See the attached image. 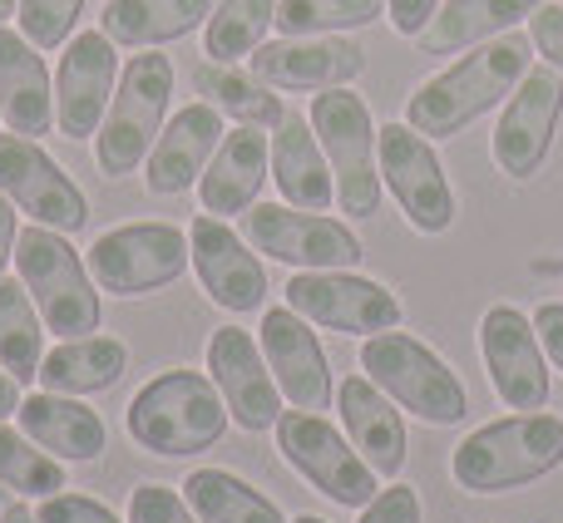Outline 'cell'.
I'll return each mask as SVG.
<instances>
[{"label":"cell","mask_w":563,"mask_h":523,"mask_svg":"<svg viewBox=\"0 0 563 523\" xmlns=\"http://www.w3.org/2000/svg\"><path fill=\"white\" fill-rule=\"evenodd\" d=\"M194 85L208 104L233 114L238 124L277 129L282 119H287V109H282V99L273 94V85L257 75H243V69H233V65H213V59H208V65L194 75Z\"/></svg>","instance_id":"32"},{"label":"cell","mask_w":563,"mask_h":523,"mask_svg":"<svg viewBox=\"0 0 563 523\" xmlns=\"http://www.w3.org/2000/svg\"><path fill=\"white\" fill-rule=\"evenodd\" d=\"M559 5H563V0H559Z\"/></svg>","instance_id":"48"},{"label":"cell","mask_w":563,"mask_h":523,"mask_svg":"<svg viewBox=\"0 0 563 523\" xmlns=\"http://www.w3.org/2000/svg\"><path fill=\"white\" fill-rule=\"evenodd\" d=\"M263 356L273 370L282 400H291V410H331L336 400V380H331L327 350H321L317 331L307 316H297L291 307H267L263 311Z\"/></svg>","instance_id":"18"},{"label":"cell","mask_w":563,"mask_h":523,"mask_svg":"<svg viewBox=\"0 0 563 523\" xmlns=\"http://www.w3.org/2000/svg\"><path fill=\"white\" fill-rule=\"evenodd\" d=\"M119 89V55L104 30H85L65 45L55 69V124L65 138H95Z\"/></svg>","instance_id":"16"},{"label":"cell","mask_w":563,"mask_h":523,"mask_svg":"<svg viewBox=\"0 0 563 523\" xmlns=\"http://www.w3.org/2000/svg\"><path fill=\"white\" fill-rule=\"evenodd\" d=\"M356 523H420V494L410 485H390L361 509Z\"/></svg>","instance_id":"39"},{"label":"cell","mask_w":563,"mask_h":523,"mask_svg":"<svg viewBox=\"0 0 563 523\" xmlns=\"http://www.w3.org/2000/svg\"><path fill=\"white\" fill-rule=\"evenodd\" d=\"M277 449L317 494H327L341 509H366L380 494V475L361 459V449L311 410H282L277 420Z\"/></svg>","instance_id":"8"},{"label":"cell","mask_w":563,"mask_h":523,"mask_svg":"<svg viewBox=\"0 0 563 523\" xmlns=\"http://www.w3.org/2000/svg\"><path fill=\"white\" fill-rule=\"evenodd\" d=\"M529 49L534 40L525 35H495L479 49H465L460 65L440 69L430 85H420L406 104V124L426 138H450L460 129H470L479 114L499 109V99H509L519 89V79L529 75Z\"/></svg>","instance_id":"1"},{"label":"cell","mask_w":563,"mask_h":523,"mask_svg":"<svg viewBox=\"0 0 563 523\" xmlns=\"http://www.w3.org/2000/svg\"><path fill=\"white\" fill-rule=\"evenodd\" d=\"M311 129L321 138V154L336 178V203L351 218H371L380 208V164H376V124L361 94L321 89L311 99Z\"/></svg>","instance_id":"7"},{"label":"cell","mask_w":563,"mask_h":523,"mask_svg":"<svg viewBox=\"0 0 563 523\" xmlns=\"http://www.w3.org/2000/svg\"><path fill=\"white\" fill-rule=\"evenodd\" d=\"M563 119V75L559 69H529L519 79V89L509 94L505 114L495 129V164L499 174H509L515 183L534 178L544 168L549 148H554Z\"/></svg>","instance_id":"15"},{"label":"cell","mask_w":563,"mask_h":523,"mask_svg":"<svg viewBox=\"0 0 563 523\" xmlns=\"http://www.w3.org/2000/svg\"><path fill=\"white\" fill-rule=\"evenodd\" d=\"M376 164H380V183L390 188V198L400 203V213H406V223L416 233H445L455 223L460 213L455 188H450L430 138L416 134L406 119L400 124H380Z\"/></svg>","instance_id":"11"},{"label":"cell","mask_w":563,"mask_h":523,"mask_svg":"<svg viewBox=\"0 0 563 523\" xmlns=\"http://www.w3.org/2000/svg\"><path fill=\"white\" fill-rule=\"evenodd\" d=\"M129 523H198L194 504L168 485H139L129 494Z\"/></svg>","instance_id":"37"},{"label":"cell","mask_w":563,"mask_h":523,"mask_svg":"<svg viewBox=\"0 0 563 523\" xmlns=\"http://www.w3.org/2000/svg\"><path fill=\"white\" fill-rule=\"evenodd\" d=\"M336 400H341L346 439L361 449V459H366L380 479H396L400 469H406V420L390 405V396L371 376H346Z\"/></svg>","instance_id":"23"},{"label":"cell","mask_w":563,"mask_h":523,"mask_svg":"<svg viewBox=\"0 0 563 523\" xmlns=\"http://www.w3.org/2000/svg\"><path fill=\"white\" fill-rule=\"evenodd\" d=\"M188 262H194V247H188L184 227L124 223L95 237V247H89V277L109 297H144V291L174 287Z\"/></svg>","instance_id":"9"},{"label":"cell","mask_w":563,"mask_h":523,"mask_svg":"<svg viewBox=\"0 0 563 523\" xmlns=\"http://www.w3.org/2000/svg\"><path fill=\"white\" fill-rule=\"evenodd\" d=\"M386 0H277L282 35H341L380 20Z\"/></svg>","instance_id":"35"},{"label":"cell","mask_w":563,"mask_h":523,"mask_svg":"<svg viewBox=\"0 0 563 523\" xmlns=\"http://www.w3.org/2000/svg\"><path fill=\"white\" fill-rule=\"evenodd\" d=\"M0 193L55 233H79L89 223V203L79 183L25 134H0Z\"/></svg>","instance_id":"13"},{"label":"cell","mask_w":563,"mask_h":523,"mask_svg":"<svg viewBox=\"0 0 563 523\" xmlns=\"http://www.w3.org/2000/svg\"><path fill=\"white\" fill-rule=\"evenodd\" d=\"M287 307L311 326L341 331V336H380L400 326L396 291L356 271H297L287 281Z\"/></svg>","instance_id":"12"},{"label":"cell","mask_w":563,"mask_h":523,"mask_svg":"<svg viewBox=\"0 0 563 523\" xmlns=\"http://www.w3.org/2000/svg\"><path fill=\"white\" fill-rule=\"evenodd\" d=\"M35 523H124V519L89 494H49L40 499Z\"/></svg>","instance_id":"38"},{"label":"cell","mask_w":563,"mask_h":523,"mask_svg":"<svg viewBox=\"0 0 563 523\" xmlns=\"http://www.w3.org/2000/svg\"><path fill=\"white\" fill-rule=\"evenodd\" d=\"M129 439L158 459H194L208 455L228 435L223 390L203 370H164L129 400Z\"/></svg>","instance_id":"2"},{"label":"cell","mask_w":563,"mask_h":523,"mask_svg":"<svg viewBox=\"0 0 563 523\" xmlns=\"http://www.w3.org/2000/svg\"><path fill=\"white\" fill-rule=\"evenodd\" d=\"M291 523H327V519H317V514H301V519H291Z\"/></svg>","instance_id":"47"},{"label":"cell","mask_w":563,"mask_h":523,"mask_svg":"<svg viewBox=\"0 0 563 523\" xmlns=\"http://www.w3.org/2000/svg\"><path fill=\"white\" fill-rule=\"evenodd\" d=\"M184 499L194 504L198 523H287L263 489H253L228 469H194L184 479Z\"/></svg>","instance_id":"31"},{"label":"cell","mask_w":563,"mask_h":523,"mask_svg":"<svg viewBox=\"0 0 563 523\" xmlns=\"http://www.w3.org/2000/svg\"><path fill=\"white\" fill-rule=\"evenodd\" d=\"M435 10H440V0H386V15L400 35H420L435 20Z\"/></svg>","instance_id":"42"},{"label":"cell","mask_w":563,"mask_h":523,"mask_svg":"<svg viewBox=\"0 0 563 523\" xmlns=\"http://www.w3.org/2000/svg\"><path fill=\"white\" fill-rule=\"evenodd\" d=\"M79 10H85V0H20L15 20H20V35H25L30 45L59 49L65 35L75 30Z\"/></svg>","instance_id":"36"},{"label":"cell","mask_w":563,"mask_h":523,"mask_svg":"<svg viewBox=\"0 0 563 523\" xmlns=\"http://www.w3.org/2000/svg\"><path fill=\"white\" fill-rule=\"evenodd\" d=\"M243 237L253 243V253H267L297 271H351L366 257L361 237L346 223L291 203H253L243 213Z\"/></svg>","instance_id":"10"},{"label":"cell","mask_w":563,"mask_h":523,"mask_svg":"<svg viewBox=\"0 0 563 523\" xmlns=\"http://www.w3.org/2000/svg\"><path fill=\"white\" fill-rule=\"evenodd\" d=\"M361 370L396 400L400 410H410L416 420L445 430L460 425L470 415L465 380L426 346V341L406 336V331H380L361 346Z\"/></svg>","instance_id":"6"},{"label":"cell","mask_w":563,"mask_h":523,"mask_svg":"<svg viewBox=\"0 0 563 523\" xmlns=\"http://www.w3.org/2000/svg\"><path fill=\"white\" fill-rule=\"evenodd\" d=\"M529 40H534L539 55L563 75V5H539L534 15H529Z\"/></svg>","instance_id":"40"},{"label":"cell","mask_w":563,"mask_h":523,"mask_svg":"<svg viewBox=\"0 0 563 523\" xmlns=\"http://www.w3.org/2000/svg\"><path fill=\"white\" fill-rule=\"evenodd\" d=\"M0 119L10 124V134L25 138L55 129V89H49L40 45H30L20 30L5 25H0Z\"/></svg>","instance_id":"25"},{"label":"cell","mask_w":563,"mask_h":523,"mask_svg":"<svg viewBox=\"0 0 563 523\" xmlns=\"http://www.w3.org/2000/svg\"><path fill=\"white\" fill-rule=\"evenodd\" d=\"M20 410V380L10 370H0V420H10Z\"/></svg>","instance_id":"44"},{"label":"cell","mask_w":563,"mask_h":523,"mask_svg":"<svg viewBox=\"0 0 563 523\" xmlns=\"http://www.w3.org/2000/svg\"><path fill=\"white\" fill-rule=\"evenodd\" d=\"M479 356H485L489 386L509 410L549 405V356L534 316H525L519 307H489L479 321Z\"/></svg>","instance_id":"14"},{"label":"cell","mask_w":563,"mask_h":523,"mask_svg":"<svg viewBox=\"0 0 563 523\" xmlns=\"http://www.w3.org/2000/svg\"><path fill=\"white\" fill-rule=\"evenodd\" d=\"M45 316H40L35 297L25 291L20 277H0V370L30 386L40 380V360H45Z\"/></svg>","instance_id":"30"},{"label":"cell","mask_w":563,"mask_h":523,"mask_svg":"<svg viewBox=\"0 0 563 523\" xmlns=\"http://www.w3.org/2000/svg\"><path fill=\"white\" fill-rule=\"evenodd\" d=\"M208 376L223 390L228 415L243 430L263 435V430H273L282 420V390H277L273 370H267V356L253 341V331H243V326L213 331V341H208Z\"/></svg>","instance_id":"19"},{"label":"cell","mask_w":563,"mask_h":523,"mask_svg":"<svg viewBox=\"0 0 563 523\" xmlns=\"http://www.w3.org/2000/svg\"><path fill=\"white\" fill-rule=\"evenodd\" d=\"M168 94H174V59L168 55H134L119 69V89L109 99V114L95 134V164L104 178H129L144 168L148 148L164 134Z\"/></svg>","instance_id":"4"},{"label":"cell","mask_w":563,"mask_h":523,"mask_svg":"<svg viewBox=\"0 0 563 523\" xmlns=\"http://www.w3.org/2000/svg\"><path fill=\"white\" fill-rule=\"evenodd\" d=\"M188 247H194V271L203 281V291L233 316L263 311L267 301V267L257 262L253 243L243 233L228 227V218H194L188 223Z\"/></svg>","instance_id":"17"},{"label":"cell","mask_w":563,"mask_h":523,"mask_svg":"<svg viewBox=\"0 0 563 523\" xmlns=\"http://www.w3.org/2000/svg\"><path fill=\"white\" fill-rule=\"evenodd\" d=\"M15 10H20V0H0V25H5V20L15 15Z\"/></svg>","instance_id":"46"},{"label":"cell","mask_w":563,"mask_h":523,"mask_svg":"<svg viewBox=\"0 0 563 523\" xmlns=\"http://www.w3.org/2000/svg\"><path fill=\"white\" fill-rule=\"evenodd\" d=\"M20 430L35 439L45 455L65 459V465H89L109 449V430L79 396H55V390H35L20 400Z\"/></svg>","instance_id":"24"},{"label":"cell","mask_w":563,"mask_h":523,"mask_svg":"<svg viewBox=\"0 0 563 523\" xmlns=\"http://www.w3.org/2000/svg\"><path fill=\"white\" fill-rule=\"evenodd\" d=\"M267 178H273V138H267V129H253V124L233 129V134H223L213 164H208L203 178H198L203 213L243 218L247 208L257 203Z\"/></svg>","instance_id":"22"},{"label":"cell","mask_w":563,"mask_h":523,"mask_svg":"<svg viewBox=\"0 0 563 523\" xmlns=\"http://www.w3.org/2000/svg\"><path fill=\"white\" fill-rule=\"evenodd\" d=\"M223 109L203 104H184L174 119L164 124L158 144L144 158V188L154 198H174L184 188H194L203 178V168L213 164L218 144H223Z\"/></svg>","instance_id":"21"},{"label":"cell","mask_w":563,"mask_h":523,"mask_svg":"<svg viewBox=\"0 0 563 523\" xmlns=\"http://www.w3.org/2000/svg\"><path fill=\"white\" fill-rule=\"evenodd\" d=\"M0 523H35V509H25V504H5V509H0Z\"/></svg>","instance_id":"45"},{"label":"cell","mask_w":563,"mask_h":523,"mask_svg":"<svg viewBox=\"0 0 563 523\" xmlns=\"http://www.w3.org/2000/svg\"><path fill=\"white\" fill-rule=\"evenodd\" d=\"M129 370V350L114 336H75L59 341L40 360V386L55 396H95V390L119 386Z\"/></svg>","instance_id":"29"},{"label":"cell","mask_w":563,"mask_h":523,"mask_svg":"<svg viewBox=\"0 0 563 523\" xmlns=\"http://www.w3.org/2000/svg\"><path fill=\"white\" fill-rule=\"evenodd\" d=\"M534 331H539V341H544L549 366L563 370V301H544V307L534 311Z\"/></svg>","instance_id":"41"},{"label":"cell","mask_w":563,"mask_h":523,"mask_svg":"<svg viewBox=\"0 0 563 523\" xmlns=\"http://www.w3.org/2000/svg\"><path fill=\"white\" fill-rule=\"evenodd\" d=\"M563 465V420L544 410H519L495 425H479L450 459V475L465 494H509Z\"/></svg>","instance_id":"3"},{"label":"cell","mask_w":563,"mask_h":523,"mask_svg":"<svg viewBox=\"0 0 563 523\" xmlns=\"http://www.w3.org/2000/svg\"><path fill=\"white\" fill-rule=\"evenodd\" d=\"M15 271L25 281V291L35 297L45 326L59 341L75 336H95L99 331V291L89 277V262L69 247V233L55 227H20L15 237Z\"/></svg>","instance_id":"5"},{"label":"cell","mask_w":563,"mask_h":523,"mask_svg":"<svg viewBox=\"0 0 563 523\" xmlns=\"http://www.w3.org/2000/svg\"><path fill=\"white\" fill-rule=\"evenodd\" d=\"M366 69V49L346 35H282L253 55V75L273 89H341Z\"/></svg>","instance_id":"20"},{"label":"cell","mask_w":563,"mask_h":523,"mask_svg":"<svg viewBox=\"0 0 563 523\" xmlns=\"http://www.w3.org/2000/svg\"><path fill=\"white\" fill-rule=\"evenodd\" d=\"M0 489H15L25 499H49L65 485V459L45 455L25 430H10L0 420Z\"/></svg>","instance_id":"34"},{"label":"cell","mask_w":563,"mask_h":523,"mask_svg":"<svg viewBox=\"0 0 563 523\" xmlns=\"http://www.w3.org/2000/svg\"><path fill=\"white\" fill-rule=\"evenodd\" d=\"M273 183L291 208H307V213H327L336 203V178L311 119L301 124V114H287L273 129Z\"/></svg>","instance_id":"26"},{"label":"cell","mask_w":563,"mask_h":523,"mask_svg":"<svg viewBox=\"0 0 563 523\" xmlns=\"http://www.w3.org/2000/svg\"><path fill=\"white\" fill-rule=\"evenodd\" d=\"M539 5L544 0H445L416 40L426 55H460V49L479 45V40L505 35L509 25L529 20Z\"/></svg>","instance_id":"28"},{"label":"cell","mask_w":563,"mask_h":523,"mask_svg":"<svg viewBox=\"0 0 563 523\" xmlns=\"http://www.w3.org/2000/svg\"><path fill=\"white\" fill-rule=\"evenodd\" d=\"M277 25V0H218L203 30V49L213 65L253 59L267 45V30Z\"/></svg>","instance_id":"33"},{"label":"cell","mask_w":563,"mask_h":523,"mask_svg":"<svg viewBox=\"0 0 563 523\" xmlns=\"http://www.w3.org/2000/svg\"><path fill=\"white\" fill-rule=\"evenodd\" d=\"M218 0H109L99 30H104L114 45L129 49H154L168 40L194 35L198 25H208Z\"/></svg>","instance_id":"27"},{"label":"cell","mask_w":563,"mask_h":523,"mask_svg":"<svg viewBox=\"0 0 563 523\" xmlns=\"http://www.w3.org/2000/svg\"><path fill=\"white\" fill-rule=\"evenodd\" d=\"M15 237H20V218H15V203L0 193V277H5L10 257H15Z\"/></svg>","instance_id":"43"}]
</instances>
